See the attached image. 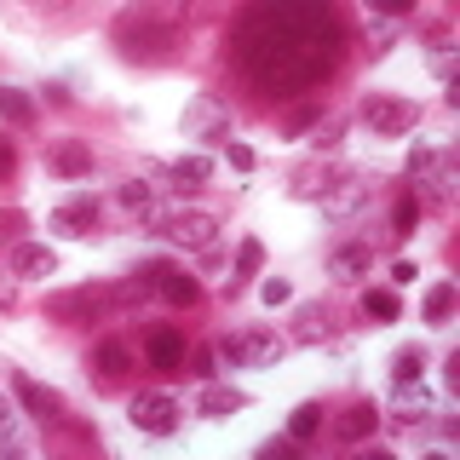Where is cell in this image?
I'll return each instance as SVG.
<instances>
[{"instance_id": "cell-1", "label": "cell", "mask_w": 460, "mask_h": 460, "mask_svg": "<svg viewBox=\"0 0 460 460\" xmlns=\"http://www.w3.org/2000/svg\"><path fill=\"white\" fill-rule=\"evenodd\" d=\"M340 23L328 0H253L236 23V64L270 98H299L340 64Z\"/></svg>"}, {"instance_id": "cell-26", "label": "cell", "mask_w": 460, "mask_h": 460, "mask_svg": "<svg viewBox=\"0 0 460 460\" xmlns=\"http://www.w3.org/2000/svg\"><path fill=\"white\" fill-rule=\"evenodd\" d=\"M363 311L368 316H380V323H397V288H368V294H363Z\"/></svg>"}, {"instance_id": "cell-21", "label": "cell", "mask_w": 460, "mask_h": 460, "mask_svg": "<svg viewBox=\"0 0 460 460\" xmlns=\"http://www.w3.org/2000/svg\"><path fill=\"white\" fill-rule=\"evenodd\" d=\"M167 179L179 184V190H196V184L213 179V162H208V155H179V162L167 167Z\"/></svg>"}, {"instance_id": "cell-30", "label": "cell", "mask_w": 460, "mask_h": 460, "mask_svg": "<svg viewBox=\"0 0 460 460\" xmlns=\"http://www.w3.org/2000/svg\"><path fill=\"white\" fill-rule=\"evenodd\" d=\"M392 225H397V236H414V225H420V196H402L397 213H392Z\"/></svg>"}, {"instance_id": "cell-12", "label": "cell", "mask_w": 460, "mask_h": 460, "mask_svg": "<svg viewBox=\"0 0 460 460\" xmlns=\"http://www.w3.org/2000/svg\"><path fill=\"white\" fill-rule=\"evenodd\" d=\"M368 265H374V248H368V242H345V248L328 253V277H334V282H363Z\"/></svg>"}, {"instance_id": "cell-29", "label": "cell", "mask_w": 460, "mask_h": 460, "mask_svg": "<svg viewBox=\"0 0 460 460\" xmlns=\"http://www.w3.org/2000/svg\"><path fill=\"white\" fill-rule=\"evenodd\" d=\"M426 64H431V75H438V81H449L455 75V47H449V40H431Z\"/></svg>"}, {"instance_id": "cell-9", "label": "cell", "mask_w": 460, "mask_h": 460, "mask_svg": "<svg viewBox=\"0 0 460 460\" xmlns=\"http://www.w3.org/2000/svg\"><path fill=\"white\" fill-rule=\"evenodd\" d=\"M374 184L368 179H340V184H323V219H357L368 208Z\"/></svg>"}, {"instance_id": "cell-19", "label": "cell", "mask_w": 460, "mask_h": 460, "mask_svg": "<svg viewBox=\"0 0 460 460\" xmlns=\"http://www.w3.org/2000/svg\"><path fill=\"white\" fill-rule=\"evenodd\" d=\"M374 426H380V409H374V402H351V409L340 414L334 420V431L345 443H363V438H374Z\"/></svg>"}, {"instance_id": "cell-41", "label": "cell", "mask_w": 460, "mask_h": 460, "mask_svg": "<svg viewBox=\"0 0 460 460\" xmlns=\"http://www.w3.org/2000/svg\"><path fill=\"white\" fill-rule=\"evenodd\" d=\"M12 426V409H6V397H0V431H6Z\"/></svg>"}, {"instance_id": "cell-40", "label": "cell", "mask_w": 460, "mask_h": 460, "mask_svg": "<svg viewBox=\"0 0 460 460\" xmlns=\"http://www.w3.org/2000/svg\"><path fill=\"white\" fill-rule=\"evenodd\" d=\"M12 299H18V288H12V282H0V311H6Z\"/></svg>"}, {"instance_id": "cell-16", "label": "cell", "mask_w": 460, "mask_h": 460, "mask_svg": "<svg viewBox=\"0 0 460 460\" xmlns=\"http://www.w3.org/2000/svg\"><path fill=\"white\" fill-rule=\"evenodd\" d=\"M236 409H248V392H236V385H208V392L196 397L201 420H230Z\"/></svg>"}, {"instance_id": "cell-18", "label": "cell", "mask_w": 460, "mask_h": 460, "mask_svg": "<svg viewBox=\"0 0 460 460\" xmlns=\"http://www.w3.org/2000/svg\"><path fill=\"white\" fill-rule=\"evenodd\" d=\"M259 265H265V242H242L236 248V265H230V277H225V294H242L248 288V277H259Z\"/></svg>"}, {"instance_id": "cell-38", "label": "cell", "mask_w": 460, "mask_h": 460, "mask_svg": "<svg viewBox=\"0 0 460 460\" xmlns=\"http://www.w3.org/2000/svg\"><path fill=\"white\" fill-rule=\"evenodd\" d=\"M12 167H18V150H12V144H6V138H0V179H6V172H12Z\"/></svg>"}, {"instance_id": "cell-37", "label": "cell", "mask_w": 460, "mask_h": 460, "mask_svg": "<svg viewBox=\"0 0 460 460\" xmlns=\"http://www.w3.org/2000/svg\"><path fill=\"white\" fill-rule=\"evenodd\" d=\"M374 12H385V18H402V12H414V0H374Z\"/></svg>"}, {"instance_id": "cell-22", "label": "cell", "mask_w": 460, "mask_h": 460, "mask_svg": "<svg viewBox=\"0 0 460 460\" xmlns=\"http://www.w3.org/2000/svg\"><path fill=\"white\" fill-rule=\"evenodd\" d=\"M93 363H98V374H104V380H121V374L133 368V351H127L121 340H104V345L93 351Z\"/></svg>"}, {"instance_id": "cell-33", "label": "cell", "mask_w": 460, "mask_h": 460, "mask_svg": "<svg viewBox=\"0 0 460 460\" xmlns=\"http://www.w3.org/2000/svg\"><path fill=\"white\" fill-rule=\"evenodd\" d=\"M259 299H265V305H288V299H294V288H288L282 277H270V282H259Z\"/></svg>"}, {"instance_id": "cell-31", "label": "cell", "mask_w": 460, "mask_h": 460, "mask_svg": "<svg viewBox=\"0 0 460 460\" xmlns=\"http://www.w3.org/2000/svg\"><path fill=\"white\" fill-rule=\"evenodd\" d=\"M438 155H443V150H426V144H420V150H414V155H409V179H414V184H420V179H426V172H431V167H438Z\"/></svg>"}, {"instance_id": "cell-4", "label": "cell", "mask_w": 460, "mask_h": 460, "mask_svg": "<svg viewBox=\"0 0 460 460\" xmlns=\"http://www.w3.org/2000/svg\"><path fill=\"white\" fill-rule=\"evenodd\" d=\"M179 402H172L167 392H138L133 402H127V420H133L138 431H150V438H172L179 431Z\"/></svg>"}, {"instance_id": "cell-14", "label": "cell", "mask_w": 460, "mask_h": 460, "mask_svg": "<svg viewBox=\"0 0 460 460\" xmlns=\"http://www.w3.org/2000/svg\"><path fill=\"white\" fill-rule=\"evenodd\" d=\"M47 162H52V172H64V179H86V172H93V150H86L81 138H58L47 150Z\"/></svg>"}, {"instance_id": "cell-34", "label": "cell", "mask_w": 460, "mask_h": 460, "mask_svg": "<svg viewBox=\"0 0 460 460\" xmlns=\"http://www.w3.org/2000/svg\"><path fill=\"white\" fill-rule=\"evenodd\" d=\"M225 155H230V167H236V172H253V150H248V144L225 138Z\"/></svg>"}, {"instance_id": "cell-13", "label": "cell", "mask_w": 460, "mask_h": 460, "mask_svg": "<svg viewBox=\"0 0 460 460\" xmlns=\"http://www.w3.org/2000/svg\"><path fill=\"white\" fill-rule=\"evenodd\" d=\"M12 277H58V253L47 242H18L12 248Z\"/></svg>"}, {"instance_id": "cell-36", "label": "cell", "mask_w": 460, "mask_h": 460, "mask_svg": "<svg viewBox=\"0 0 460 460\" xmlns=\"http://www.w3.org/2000/svg\"><path fill=\"white\" fill-rule=\"evenodd\" d=\"M294 449H299L294 438H270V443H265V449H259V455H265V460H288Z\"/></svg>"}, {"instance_id": "cell-7", "label": "cell", "mask_w": 460, "mask_h": 460, "mask_svg": "<svg viewBox=\"0 0 460 460\" xmlns=\"http://www.w3.org/2000/svg\"><path fill=\"white\" fill-rule=\"evenodd\" d=\"M98 311H110V288H75V294H52L47 299L52 323H93Z\"/></svg>"}, {"instance_id": "cell-32", "label": "cell", "mask_w": 460, "mask_h": 460, "mask_svg": "<svg viewBox=\"0 0 460 460\" xmlns=\"http://www.w3.org/2000/svg\"><path fill=\"white\" fill-rule=\"evenodd\" d=\"M340 133H345V127L334 121V115H328V121H316V133H311V144H316V150H334V144H340Z\"/></svg>"}, {"instance_id": "cell-39", "label": "cell", "mask_w": 460, "mask_h": 460, "mask_svg": "<svg viewBox=\"0 0 460 460\" xmlns=\"http://www.w3.org/2000/svg\"><path fill=\"white\" fill-rule=\"evenodd\" d=\"M414 277H420V270H414L409 259H397V265H392V282H414Z\"/></svg>"}, {"instance_id": "cell-8", "label": "cell", "mask_w": 460, "mask_h": 460, "mask_svg": "<svg viewBox=\"0 0 460 460\" xmlns=\"http://www.w3.org/2000/svg\"><path fill=\"white\" fill-rule=\"evenodd\" d=\"M184 133H190V138H208V144H225L230 138V110L219 104V98H196V104L190 110H184Z\"/></svg>"}, {"instance_id": "cell-3", "label": "cell", "mask_w": 460, "mask_h": 460, "mask_svg": "<svg viewBox=\"0 0 460 460\" xmlns=\"http://www.w3.org/2000/svg\"><path fill=\"white\" fill-rule=\"evenodd\" d=\"M213 351H219V363H230V368H277V363H282V351H288V340L248 328V334H230V340H219Z\"/></svg>"}, {"instance_id": "cell-23", "label": "cell", "mask_w": 460, "mask_h": 460, "mask_svg": "<svg viewBox=\"0 0 460 460\" xmlns=\"http://www.w3.org/2000/svg\"><path fill=\"white\" fill-rule=\"evenodd\" d=\"M0 121H12V127H29L35 121V98L18 93V86H0Z\"/></svg>"}, {"instance_id": "cell-2", "label": "cell", "mask_w": 460, "mask_h": 460, "mask_svg": "<svg viewBox=\"0 0 460 460\" xmlns=\"http://www.w3.org/2000/svg\"><path fill=\"white\" fill-rule=\"evenodd\" d=\"M357 115H363V127H368L374 138H402V133H414V127H420V104L392 98V93H368Z\"/></svg>"}, {"instance_id": "cell-15", "label": "cell", "mask_w": 460, "mask_h": 460, "mask_svg": "<svg viewBox=\"0 0 460 460\" xmlns=\"http://www.w3.org/2000/svg\"><path fill=\"white\" fill-rule=\"evenodd\" d=\"M431 414V392L420 380H397V409H392V420L397 426H420Z\"/></svg>"}, {"instance_id": "cell-28", "label": "cell", "mask_w": 460, "mask_h": 460, "mask_svg": "<svg viewBox=\"0 0 460 460\" xmlns=\"http://www.w3.org/2000/svg\"><path fill=\"white\" fill-rule=\"evenodd\" d=\"M420 374H426V351L420 345H402L392 357V380H420Z\"/></svg>"}, {"instance_id": "cell-6", "label": "cell", "mask_w": 460, "mask_h": 460, "mask_svg": "<svg viewBox=\"0 0 460 460\" xmlns=\"http://www.w3.org/2000/svg\"><path fill=\"white\" fill-rule=\"evenodd\" d=\"M162 236L179 242V248L208 253L213 242H219V219H213V213H167V219H162Z\"/></svg>"}, {"instance_id": "cell-20", "label": "cell", "mask_w": 460, "mask_h": 460, "mask_svg": "<svg viewBox=\"0 0 460 460\" xmlns=\"http://www.w3.org/2000/svg\"><path fill=\"white\" fill-rule=\"evenodd\" d=\"M294 340H299V345L334 340V316H328L323 305H299V316H294Z\"/></svg>"}, {"instance_id": "cell-10", "label": "cell", "mask_w": 460, "mask_h": 460, "mask_svg": "<svg viewBox=\"0 0 460 460\" xmlns=\"http://www.w3.org/2000/svg\"><path fill=\"white\" fill-rule=\"evenodd\" d=\"M12 392H18V402L35 414L40 426H64V397H58L52 385H35L29 374H12Z\"/></svg>"}, {"instance_id": "cell-17", "label": "cell", "mask_w": 460, "mask_h": 460, "mask_svg": "<svg viewBox=\"0 0 460 460\" xmlns=\"http://www.w3.org/2000/svg\"><path fill=\"white\" fill-rule=\"evenodd\" d=\"M93 219H98V201H93V196H75L69 208L52 213V230H58V236H86V230H93Z\"/></svg>"}, {"instance_id": "cell-11", "label": "cell", "mask_w": 460, "mask_h": 460, "mask_svg": "<svg viewBox=\"0 0 460 460\" xmlns=\"http://www.w3.org/2000/svg\"><path fill=\"white\" fill-rule=\"evenodd\" d=\"M144 357H150V368H162V374H184V334L179 328H155V334L144 340Z\"/></svg>"}, {"instance_id": "cell-35", "label": "cell", "mask_w": 460, "mask_h": 460, "mask_svg": "<svg viewBox=\"0 0 460 460\" xmlns=\"http://www.w3.org/2000/svg\"><path fill=\"white\" fill-rule=\"evenodd\" d=\"M190 374H196V380H213V374H219V351H196L190 357Z\"/></svg>"}, {"instance_id": "cell-25", "label": "cell", "mask_w": 460, "mask_h": 460, "mask_svg": "<svg viewBox=\"0 0 460 460\" xmlns=\"http://www.w3.org/2000/svg\"><path fill=\"white\" fill-rule=\"evenodd\" d=\"M420 184H426L431 201H449V196H455V162H449V155H438V167H431Z\"/></svg>"}, {"instance_id": "cell-24", "label": "cell", "mask_w": 460, "mask_h": 460, "mask_svg": "<svg viewBox=\"0 0 460 460\" xmlns=\"http://www.w3.org/2000/svg\"><path fill=\"white\" fill-rule=\"evenodd\" d=\"M316 426H323V409H316V402H299V409L288 414V438H294V443H311Z\"/></svg>"}, {"instance_id": "cell-27", "label": "cell", "mask_w": 460, "mask_h": 460, "mask_svg": "<svg viewBox=\"0 0 460 460\" xmlns=\"http://www.w3.org/2000/svg\"><path fill=\"white\" fill-rule=\"evenodd\" d=\"M426 323H449V311H455V282H438V288H431V294H426Z\"/></svg>"}, {"instance_id": "cell-5", "label": "cell", "mask_w": 460, "mask_h": 460, "mask_svg": "<svg viewBox=\"0 0 460 460\" xmlns=\"http://www.w3.org/2000/svg\"><path fill=\"white\" fill-rule=\"evenodd\" d=\"M133 277H138L144 288H155L162 299H172V305H196V299H201L196 277H184V270H179V265H167V259H150V265L133 270Z\"/></svg>"}]
</instances>
